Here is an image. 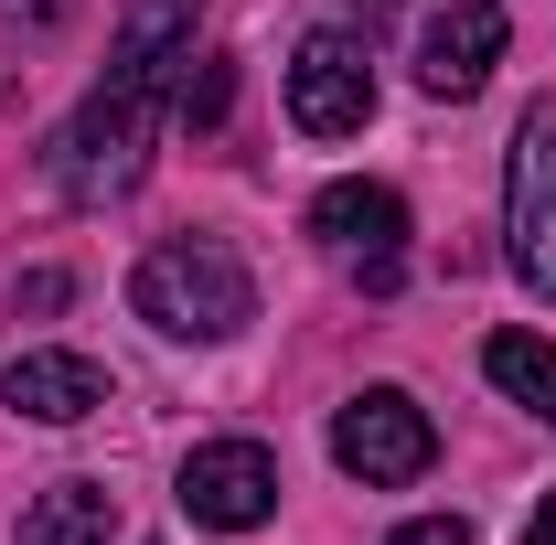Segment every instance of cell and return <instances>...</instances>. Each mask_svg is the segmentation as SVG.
Wrapping results in <instances>:
<instances>
[{
	"label": "cell",
	"mask_w": 556,
	"mask_h": 545,
	"mask_svg": "<svg viewBox=\"0 0 556 545\" xmlns=\"http://www.w3.org/2000/svg\"><path fill=\"white\" fill-rule=\"evenodd\" d=\"M193 22H204V0H129V22H118L108 65H139V75H182V65H193Z\"/></svg>",
	"instance_id": "30bf717a"
},
{
	"label": "cell",
	"mask_w": 556,
	"mask_h": 545,
	"mask_svg": "<svg viewBox=\"0 0 556 545\" xmlns=\"http://www.w3.org/2000/svg\"><path fill=\"white\" fill-rule=\"evenodd\" d=\"M86 0H0V43H54Z\"/></svg>",
	"instance_id": "5bb4252c"
},
{
	"label": "cell",
	"mask_w": 556,
	"mask_h": 545,
	"mask_svg": "<svg viewBox=\"0 0 556 545\" xmlns=\"http://www.w3.org/2000/svg\"><path fill=\"white\" fill-rule=\"evenodd\" d=\"M482 375L514 396V407H535V417L556 428V342H546V332H492V342H482Z\"/></svg>",
	"instance_id": "7c38bea8"
},
{
	"label": "cell",
	"mask_w": 556,
	"mask_h": 545,
	"mask_svg": "<svg viewBox=\"0 0 556 545\" xmlns=\"http://www.w3.org/2000/svg\"><path fill=\"white\" fill-rule=\"evenodd\" d=\"M129 310L161 342H236L247 321H257V278H247V257H225V246H204V236H182V246H150V257H139Z\"/></svg>",
	"instance_id": "7a4b0ae2"
},
{
	"label": "cell",
	"mask_w": 556,
	"mask_h": 545,
	"mask_svg": "<svg viewBox=\"0 0 556 545\" xmlns=\"http://www.w3.org/2000/svg\"><path fill=\"white\" fill-rule=\"evenodd\" d=\"M332 460H343L364 492H396V481H417L439 460V428H428V407H417L407 385H364V396H343V417H332Z\"/></svg>",
	"instance_id": "5b68a950"
},
{
	"label": "cell",
	"mask_w": 556,
	"mask_h": 545,
	"mask_svg": "<svg viewBox=\"0 0 556 545\" xmlns=\"http://www.w3.org/2000/svg\"><path fill=\"white\" fill-rule=\"evenodd\" d=\"M172 492H182V514H193L204 535H257L278 514V449L268 439H204Z\"/></svg>",
	"instance_id": "8992f818"
},
{
	"label": "cell",
	"mask_w": 556,
	"mask_h": 545,
	"mask_svg": "<svg viewBox=\"0 0 556 545\" xmlns=\"http://www.w3.org/2000/svg\"><path fill=\"white\" fill-rule=\"evenodd\" d=\"M0 407L33 417V428H75V417L108 407V364H86L65 342H43V353H11V375H0Z\"/></svg>",
	"instance_id": "9c48e42d"
},
{
	"label": "cell",
	"mask_w": 556,
	"mask_h": 545,
	"mask_svg": "<svg viewBox=\"0 0 556 545\" xmlns=\"http://www.w3.org/2000/svg\"><path fill=\"white\" fill-rule=\"evenodd\" d=\"M375 118V65L353 33H300L289 54V129L300 139H353Z\"/></svg>",
	"instance_id": "52a82bcc"
},
{
	"label": "cell",
	"mask_w": 556,
	"mask_h": 545,
	"mask_svg": "<svg viewBox=\"0 0 556 545\" xmlns=\"http://www.w3.org/2000/svg\"><path fill=\"white\" fill-rule=\"evenodd\" d=\"M386 545H471V514H417V524H396Z\"/></svg>",
	"instance_id": "9a60e30c"
},
{
	"label": "cell",
	"mask_w": 556,
	"mask_h": 545,
	"mask_svg": "<svg viewBox=\"0 0 556 545\" xmlns=\"http://www.w3.org/2000/svg\"><path fill=\"white\" fill-rule=\"evenodd\" d=\"M525 545H556V492L535 503V524H525Z\"/></svg>",
	"instance_id": "2e32d148"
},
{
	"label": "cell",
	"mask_w": 556,
	"mask_h": 545,
	"mask_svg": "<svg viewBox=\"0 0 556 545\" xmlns=\"http://www.w3.org/2000/svg\"><path fill=\"white\" fill-rule=\"evenodd\" d=\"M311 246L364 289H396L407 268V193L396 182H321L311 193Z\"/></svg>",
	"instance_id": "277c9868"
},
{
	"label": "cell",
	"mask_w": 556,
	"mask_h": 545,
	"mask_svg": "<svg viewBox=\"0 0 556 545\" xmlns=\"http://www.w3.org/2000/svg\"><path fill=\"white\" fill-rule=\"evenodd\" d=\"M161 118H172V75L108 65L97 86H86V107L43 139V182H54L65 204H118V193H139Z\"/></svg>",
	"instance_id": "6da1fadb"
},
{
	"label": "cell",
	"mask_w": 556,
	"mask_h": 545,
	"mask_svg": "<svg viewBox=\"0 0 556 545\" xmlns=\"http://www.w3.org/2000/svg\"><path fill=\"white\" fill-rule=\"evenodd\" d=\"M503 43H514V22H503L492 0H450V11H428V33H417V86L460 107V97H482V86H492Z\"/></svg>",
	"instance_id": "ba28073f"
},
{
	"label": "cell",
	"mask_w": 556,
	"mask_h": 545,
	"mask_svg": "<svg viewBox=\"0 0 556 545\" xmlns=\"http://www.w3.org/2000/svg\"><path fill=\"white\" fill-rule=\"evenodd\" d=\"M225 97H236V65H225V54H193V65L172 75V118H182V129H214Z\"/></svg>",
	"instance_id": "4fadbf2b"
},
{
	"label": "cell",
	"mask_w": 556,
	"mask_h": 545,
	"mask_svg": "<svg viewBox=\"0 0 556 545\" xmlns=\"http://www.w3.org/2000/svg\"><path fill=\"white\" fill-rule=\"evenodd\" d=\"M503 257L535 300H556V107L546 97L514 118V150H503Z\"/></svg>",
	"instance_id": "3957f363"
},
{
	"label": "cell",
	"mask_w": 556,
	"mask_h": 545,
	"mask_svg": "<svg viewBox=\"0 0 556 545\" xmlns=\"http://www.w3.org/2000/svg\"><path fill=\"white\" fill-rule=\"evenodd\" d=\"M22 545H118V503H108V481H54V492L22 514Z\"/></svg>",
	"instance_id": "8fae6325"
}]
</instances>
